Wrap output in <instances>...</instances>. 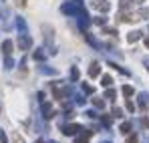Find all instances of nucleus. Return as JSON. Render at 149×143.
I'll list each match as a JSON object with an SVG mask.
<instances>
[{
	"label": "nucleus",
	"mask_w": 149,
	"mask_h": 143,
	"mask_svg": "<svg viewBox=\"0 0 149 143\" xmlns=\"http://www.w3.org/2000/svg\"><path fill=\"white\" fill-rule=\"evenodd\" d=\"M83 129H85L83 125L71 123V125H65V127H63V133H65V135H77V133H79V131H83Z\"/></svg>",
	"instance_id": "f257e3e1"
},
{
	"label": "nucleus",
	"mask_w": 149,
	"mask_h": 143,
	"mask_svg": "<svg viewBox=\"0 0 149 143\" xmlns=\"http://www.w3.org/2000/svg\"><path fill=\"white\" fill-rule=\"evenodd\" d=\"M93 8H97L99 12H109L111 4H109V0H93Z\"/></svg>",
	"instance_id": "f03ea898"
},
{
	"label": "nucleus",
	"mask_w": 149,
	"mask_h": 143,
	"mask_svg": "<svg viewBox=\"0 0 149 143\" xmlns=\"http://www.w3.org/2000/svg\"><path fill=\"white\" fill-rule=\"evenodd\" d=\"M30 45H32L30 36H28L26 32H22V34L18 36V47H20V50H28V48H30Z\"/></svg>",
	"instance_id": "7ed1b4c3"
},
{
	"label": "nucleus",
	"mask_w": 149,
	"mask_h": 143,
	"mask_svg": "<svg viewBox=\"0 0 149 143\" xmlns=\"http://www.w3.org/2000/svg\"><path fill=\"white\" fill-rule=\"evenodd\" d=\"M40 111H42V117L45 119H52V115H54V111H52V103H40Z\"/></svg>",
	"instance_id": "20e7f679"
},
{
	"label": "nucleus",
	"mask_w": 149,
	"mask_h": 143,
	"mask_svg": "<svg viewBox=\"0 0 149 143\" xmlns=\"http://www.w3.org/2000/svg\"><path fill=\"white\" fill-rule=\"evenodd\" d=\"M91 135H93V131H89V129H83V131H81V135H77V137H74V143H89Z\"/></svg>",
	"instance_id": "39448f33"
},
{
	"label": "nucleus",
	"mask_w": 149,
	"mask_h": 143,
	"mask_svg": "<svg viewBox=\"0 0 149 143\" xmlns=\"http://www.w3.org/2000/svg\"><path fill=\"white\" fill-rule=\"evenodd\" d=\"M2 54L4 57H10L12 54V40H4L2 43Z\"/></svg>",
	"instance_id": "423d86ee"
},
{
	"label": "nucleus",
	"mask_w": 149,
	"mask_h": 143,
	"mask_svg": "<svg viewBox=\"0 0 149 143\" xmlns=\"http://www.w3.org/2000/svg\"><path fill=\"white\" fill-rule=\"evenodd\" d=\"M99 73H101V65L99 63H91V69H89V77H99Z\"/></svg>",
	"instance_id": "0eeeda50"
},
{
	"label": "nucleus",
	"mask_w": 149,
	"mask_h": 143,
	"mask_svg": "<svg viewBox=\"0 0 149 143\" xmlns=\"http://www.w3.org/2000/svg\"><path fill=\"white\" fill-rule=\"evenodd\" d=\"M139 38H141V32H139V30H133V32H129V36H127L129 43H137Z\"/></svg>",
	"instance_id": "6e6552de"
},
{
	"label": "nucleus",
	"mask_w": 149,
	"mask_h": 143,
	"mask_svg": "<svg viewBox=\"0 0 149 143\" xmlns=\"http://www.w3.org/2000/svg\"><path fill=\"white\" fill-rule=\"evenodd\" d=\"M32 57H34V61H45V59H47V54L42 52V48H36Z\"/></svg>",
	"instance_id": "1a4fd4ad"
},
{
	"label": "nucleus",
	"mask_w": 149,
	"mask_h": 143,
	"mask_svg": "<svg viewBox=\"0 0 149 143\" xmlns=\"http://www.w3.org/2000/svg\"><path fill=\"white\" fill-rule=\"evenodd\" d=\"M111 83H113V79H111L109 75H103V79H101V85H103V87H111Z\"/></svg>",
	"instance_id": "9d476101"
},
{
	"label": "nucleus",
	"mask_w": 149,
	"mask_h": 143,
	"mask_svg": "<svg viewBox=\"0 0 149 143\" xmlns=\"http://www.w3.org/2000/svg\"><path fill=\"white\" fill-rule=\"evenodd\" d=\"M147 93H141V95H139V107H143V109H145V105H147Z\"/></svg>",
	"instance_id": "9b49d317"
},
{
	"label": "nucleus",
	"mask_w": 149,
	"mask_h": 143,
	"mask_svg": "<svg viewBox=\"0 0 149 143\" xmlns=\"http://www.w3.org/2000/svg\"><path fill=\"white\" fill-rule=\"evenodd\" d=\"M115 97H117V91L115 89H107L105 91V99H115Z\"/></svg>",
	"instance_id": "f8f14e48"
},
{
	"label": "nucleus",
	"mask_w": 149,
	"mask_h": 143,
	"mask_svg": "<svg viewBox=\"0 0 149 143\" xmlns=\"http://www.w3.org/2000/svg\"><path fill=\"white\" fill-rule=\"evenodd\" d=\"M121 91H123V95H125V97H131V95H133V87H129V85H125Z\"/></svg>",
	"instance_id": "ddd939ff"
},
{
	"label": "nucleus",
	"mask_w": 149,
	"mask_h": 143,
	"mask_svg": "<svg viewBox=\"0 0 149 143\" xmlns=\"http://www.w3.org/2000/svg\"><path fill=\"white\" fill-rule=\"evenodd\" d=\"M71 81H79V69L77 67L71 69Z\"/></svg>",
	"instance_id": "4468645a"
},
{
	"label": "nucleus",
	"mask_w": 149,
	"mask_h": 143,
	"mask_svg": "<svg viewBox=\"0 0 149 143\" xmlns=\"http://www.w3.org/2000/svg\"><path fill=\"white\" fill-rule=\"evenodd\" d=\"M12 65H14V61H12L10 57H6V59H4V69H12Z\"/></svg>",
	"instance_id": "2eb2a0df"
},
{
	"label": "nucleus",
	"mask_w": 149,
	"mask_h": 143,
	"mask_svg": "<svg viewBox=\"0 0 149 143\" xmlns=\"http://www.w3.org/2000/svg\"><path fill=\"white\" fill-rule=\"evenodd\" d=\"M129 131H131V123H123V125H121V133H125V135H127Z\"/></svg>",
	"instance_id": "dca6fc26"
},
{
	"label": "nucleus",
	"mask_w": 149,
	"mask_h": 143,
	"mask_svg": "<svg viewBox=\"0 0 149 143\" xmlns=\"http://www.w3.org/2000/svg\"><path fill=\"white\" fill-rule=\"evenodd\" d=\"M83 93H87V95H91V93H95V89H93L91 85H83Z\"/></svg>",
	"instance_id": "f3484780"
},
{
	"label": "nucleus",
	"mask_w": 149,
	"mask_h": 143,
	"mask_svg": "<svg viewBox=\"0 0 149 143\" xmlns=\"http://www.w3.org/2000/svg\"><path fill=\"white\" fill-rule=\"evenodd\" d=\"M125 107H127V111H131V113H135V109H137L133 101H127V105H125Z\"/></svg>",
	"instance_id": "a211bd4d"
},
{
	"label": "nucleus",
	"mask_w": 149,
	"mask_h": 143,
	"mask_svg": "<svg viewBox=\"0 0 149 143\" xmlns=\"http://www.w3.org/2000/svg\"><path fill=\"white\" fill-rule=\"evenodd\" d=\"M113 117H123V111L119 107H113Z\"/></svg>",
	"instance_id": "6ab92c4d"
},
{
	"label": "nucleus",
	"mask_w": 149,
	"mask_h": 143,
	"mask_svg": "<svg viewBox=\"0 0 149 143\" xmlns=\"http://www.w3.org/2000/svg\"><path fill=\"white\" fill-rule=\"evenodd\" d=\"M93 103H95V107H99V109H103V107H105L103 99H93Z\"/></svg>",
	"instance_id": "aec40b11"
},
{
	"label": "nucleus",
	"mask_w": 149,
	"mask_h": 143,
	"mask_svg": "<svg viewBox=\"0 0 149 143\" xmlns=\"http://www.w3.org/2000/svg\"><path fill=\"white\" fill-rule=\"evenodd\" d=\"M12 141H14V143H24V139H22L18 133H14V135H12Z\"/></svg>",
	"instance_id": "412c9836"
},
{
	"label": "nucleus",
	"mask_w": 149,
	"mask_h": 143,
	"mask_svg": "<svg viewBox=\"0 0 149 143\" xmlns=\"http://www.w3.org/2000/svg\"><path fill=\"white\" fill-rule=\"evenodd\" d=\"M141 127H143V129H149V119L147 117H141Z\"/></svg>",
	"instance_id": "4be33fe9"
},
{
	"label": "nucleus",
	"mask_w": 149,
	"mask_h": 143,
	"mask_svg": "<svg viewBox=\"0 0 149 143\" xmlns=\"http://www.w3.org/2000/svg\"><path fill=\"white\" fill-rule=\"evenodd\" d=\"M139 16H141V18H149V10H147V8L139 10Z\"/></svg>",
	"instance_id": "5701e85b"
},
{
	"label": "nucleus",
	"mask_w": 149,
	"mask_h": 143,
	"mask_svg": "<svg viewBox=\"0 0 149 143\" xmlns=\"http://www.w3.org/2000/svg\"><path fill=\"white\" fill-rule=\"evenodd\" d=\"M127 143H137V135H129L127 137Z\"/></svg>",
	"instance_id": "b1692460"
},
{
	"label": "nucleus",
	"mask_w": 149,
	"mask_h": 143,
	"mask_svg": "<svg viewBox=\"0 0 149 143\" xmlns=\"http://www.w3.org/2000/svg\"><path fill=\"white\" fill-rule=\"evenodd\" d=\"M8 139H6V133L4 131H0V143H6Z\"/></svg>",
	"instance_id": "393cba45"
},
{
	"label": "nucleus",
	"mask_w": 149,
	"mask_h": 143,
	"mask_svg": "<svg viewBox=\"0 0 149 143\" xmlns=\"http://www.w3.org/2000/svg\"><path fill=\"white\" fill-rule=\"evenodd\" d=\"M95 24H105V18H103V16H97V18H95Z\"/></svg>",
	"instance_id": "a878e982"
},
{
	"label": "nucleus",
	"mask_w": 149,
	"mask_h": 143,
	"mask_svg": "<svg viewBox=\"0 0 149 143\" xmlns=\"http://www.w3.org/2000/svg\"><path fill=\"white\" fill-rule=\"evenodd\" d=\"M145 47L149 48V36H147V38H145Z\"/></svg>",
	"instance_id": "bb28decb"
},
{
	"label": "nucleus",
	"mask_w": 149,
	"mask_h": 143,
	"mask_svg": "<svg viewBox=\"0 0 149 143\" xmlns=\"http://www.w3.org/2000/svg\"><path fill=\"white\" fill-rule=\"evenodd\" d=\"M36 143H45V141H40V139H38V141H36Z\"/></svg>",
	"instance_id": "cd10ccee"
},
{
	"label": "nucleus",
	"mask_w": 149,
	"mask_h": 143,
	"mask_svg": "<svg viewBox=\"0 0 149 143\" xmlns=\"http://www.w3.org/2000/svg\"><path fill=\"white\" fill-rule=\"evenodd\" d=\"M137 2H145V0H137Z\"/></svg>",
	"instance_id": "c85d7f7f"
}]
</instances>
